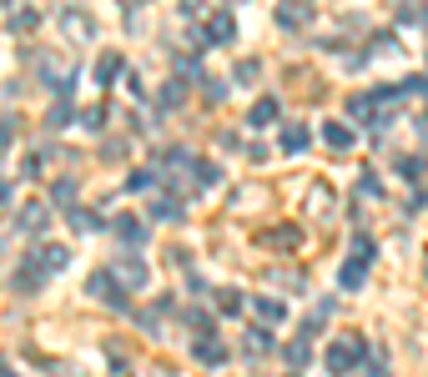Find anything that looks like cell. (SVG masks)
<instances>
[{
    "label": "cell",
    "instance_id": "obj_1",
    "mask_svg": "<svg viewBox=\"0 0 428 377\" xmlns=\"http://www.w3.org/2000/svg\"><path fill=\"white\" fill-rule=\"evenodd\" d=\"M363 352H368L363 337H343V342H333V347H328V372H333V377H348V372L363 362Z\"/></svg>",
    "mask_w": 428,
    "mask_h": 377
},
{
    "label": "cell",
    "instance_id": "obj_2",
    "mask_svg": "<svg viewBox=\"0 0 428 377\" xmlns=\"http://www.w3.org/2000/svg\"><path fill=\"white\" fill-rule=\"evenodd\" d=\"M111 272H116V282H126V287H146V282H151V266H146L141 257H116Z\"/></svg>",
    "mask_w": 428,
    "mask_h": 377
},
{
    "label": "cell",
    "instance_id": "obj_3",
    "mask_svg": "<svg viewBox=\"0 0 428 377\" xmlns=\"http://www.w3.org/2000/svg\"><path fill=\"white\" fill-rule=\"evenodd\" d=\"M192 357H197L202 367H222V362H227V342H222V337H197Z\"/></svg>",
    "mask_w": 428,
    "mask_h": 377
},
{
    "label": "cell",
    "instance_id": "obj_4",
    "mask_svg": "<svg viewBox=\"0 0 428 377\" xmlns=\"http://www.w3.org/2000/svg\"><path fill=\"white\" fill-rule=\"evenodd\" d=\"M111 232H116L121 242H131V247L146 242V222H141V217H111Z\"/></svg>",
    "mask_w": 428,
    "mask_h": 377
},
{
    "label": "cell",
    "instance_id": "obj_5",
    "mask_svg": "<svg viewBox=\"0 0 428 377\" xmlns=\"http://www.w3.org/2000/svg\"><path fill=\"white\" fill-rule=\"evenodd\" d=\"M91 292H96L101 302H111V307H126V297H121V287H116L111 277H106V272H96V277H91Z\"/></svg>",
    "mask_w": 428,
    "mask_h": 377
},
{
    "label": "cell",
    "instance_id": "obj_6",
    "mask_svg": "<svg viewBox=\"0 0 428 377\" xmlns=\"http://www.w3.org/2000/svg\"><path fill=\"white\" fill-rule=\"evenodd\" d=\"M146 217H156V222H182V201H177V196H156Z\"/></svg>",
    "mask_w": 428,
    "mask_h": 377
},
{
    "label": "cell",
    "instance_id": "obj_7",
    "mask_svg": "<svg viewBox=\"0 0 428 377\" xmlns=\"http://www.w3.org/2000/svg\"><path fill=\"white\" fill-rule=\"evenodd\" d=\"M348 116H353V121H373V116H378V101H373V91L348 101Z\"/></svg>",
    "mask_w": 428,
    "mask_h": 377
},
{
    "label": "cell",
    "instance_id": "obj_8",
    "mask_svg": "<svg viewBox=\"0 0 428 377\" xmlns=\"http://www.w3.org/2000/svg\"><path fill=\"white\" fill-rule=\"evenodd\" d=\"M257 317H262V322H273V327H278V322L287 317V307H282V302H273V297H257Z\"/></svg>",
    "mask_w": 428,
    "mask_h": 377
},
{
    "label": "cell",
    "instance_id": "obj_9",
    "mask_svg": "<svg viewBox=\"0 0 428 377\" xmlns=\"http://www.w3.org/2000/svg\"><path fill=\"white\" fill-rule=\"evenodd\" d=\"M323 136H328V146H338V151H343V146H353V131H348L343 121H328V126H323Z\"/></svg>",
    "mask_w": 428,
    "mask_h": 377
},
{
    "label": "cell",
    "instance_id": "obj_10",
    "mask_svg": "<svg viewBox=\"0 0 428 377\" xmlns=\"http://www.w3.org/2000/svg\"><path fill=\"white\" fill-rule=\"evenodd\" d=\"M302 16H307V6H297V0H287V6L278 11V21H282L287 30H297V26H302Z\"/></svg>",
    "mask_w": 428,
    "mask_h": 377
},
{
    "label": "cell",
    "instance_id": "obj_11",
    "mask_svg": "<svg viewBox=\"0 0 428 377\" xmlns=\"http://www.w3.org/2000/svg\"><path fill=\"white\" fill-rule=\"evenodd\" d=\"M116 76H121V56H106V61L96 66V81H101V86H111Z\"/></svg>",
    "mask_w": 428,
    "mask_h": 377
},
{
    "label": "cell",
    "instance_id": "obj_12",
    "mask_svg": "<svg viewBox=\"0 0 428 377\" xmlns=\"http://www.w3.org/2000/svg\"><path fill=\"white\" fill-rule=\"evenodd\" d=\"M207 40H232V21L227 16H212L207 21Z\"/></svg>",
    "mask_w": 428,
    "mask_h": 377
},
{
    "label": "cell",
    "instance_id": "obj_13",
    "mask_svg": "<svg viewBox=\"0 0 428 377\" xmlns=\"http://www.w3.org/2000/svg\"><path fill=\"white\" fill-rule=\"evenodd\" d=\"M363 277H368V261H358V257H353V261L343 266V287H363Z\"/></svg>",
    "mask_w": 428,
    "mask_h": 377
},
{
    "label": "cell",
    "instance_id": "obj_14",
    "mask_svg": "<svg viewBox=\"0 0 428 377\" xmlns=\"http://www.w3.org/2000/svg\"><path fill=\"white\" fill-rule=\"evenodd\" d=\"M267 121H278V101H257L252 106V126H267Z\"/></svg>",
    "mask_w": 428,
    "mask_h": 377
},
{
    "label": "cell",
    "instance_id": "obj_15",
    "mask_svg": "<svg viewBox=\"0 0 428 377\" xmlns=\"http://www.w3.org/2000/svg\"><path fill=\"white\" fill-rule=\"evenodd\" d=\"M21 227H26V232H45V211H40V206H26V211H21Z\"/></svg>",
    "mask_w": 428,
    "mask_h": 377
},
{
    "label": "cell",
    "instance_id": "obj_16",
    "mask_svg": "<svg viewBox=\"0 0 428 377\" xmlns=\"http://www.w3.org/2000/svg\"><path fill=\"white\" fill-rule=\"evenodd\" d=\"M40 261L50 266V272H61L66 266V247H40Z\"/></svg>",
    "mask_w": 428,
    "mask_h": 377
},
{
    "label": "cell",
    "instance_id": "obj_17",
    "mask_svg": "<svg viewBox=\"0 0 428 377\" xmlns=\"http://www.w3.org/2000/svg\"><path fill=\"white\" fill-rule=\"evenodd\" d=\"M302 146H307V131L302 126H287L282 131V151H302Z\"/></svg>",
    "mask_w": 428,
    "mask_h": 377
},
{
    "label": "cell",
    "instance_id": "obj_18",
    "mask_svg": "<svg viewBox=\"0 0 428 377\" xmlns=\"http://www.w3.org/2000/svg\"><path fill=\"white\" fill-rule=\"evenodd\" d=\"M307 357H312V347H307V337H302V342H287V362H297V367H302Z\"/></svg>",
    "mask_w": 428,
    "mask_h": 377
},
{
    "label": "cell",
    "instance_id": "obj_19",
    "mask_svg": "<svg viewBox=\"0 0 428 377\" xmlns=\"http://www.w3.org/2000/svg\"><path fill=\"white\" fill-rule=\"evenodd\" d=\"M197 176H202V186H217V176H222V171L212 167V161H197Z\"/></svg>",
    "mask_w": 428,
    "mask_h": 377
},
{
    "label": "cell",
    "instance_id": "obj_20",
    "mask_svg": "<svg viewBox=\"0 0 428 377\" xmlns=\"http://www.w3.org/2000/svg\"><path fill=\"white\" fill-rule=\"evenodd\" d=\"M126 186H131V191H146V186H156V171H131Z\"/></svg>",
    "mask_w": 428,
    "mask_h": 377
},
{
    "label": "cell",
    "instance_id": "obj_21",
    "mask_svg": "<svg viewBox=\"0 0 428 377\" xmlns=\"http://www.w3.org/2000/svg\"><path fill=\"white\" fill-rule=\"evenodd\" d=\"M217 307L222 312H242V292H217Z\"/></svg>",
    "mask_w": 428,
    "mask_h": 377
},
{
    "label": "cell",
    "instance_id": "obj_22",
    "mask_svg": "<svg viewBox=\"0 0 428 377\" xmlns=\"http://www.w3.org/2000/svg\"><path fill=\"white\" fill-rule=\"evenodd\" d=\"M162 106H167V111H172V106H182V81H172V86L162 91Z\"/></svg>",
    "mask_w": 428,
    "mask_h": 377
},
{
    "label": "cell",
    "instance_id": "obj_23",
    "mask_svg": "<svg viewBox=\"0 0 428 377\" xmlns=\"http://www.w3.org/2000/svg\"><path fill=\"white\" fill-rule=\"evenodd\" d=\"M257 71H262L257 61H242V66H237V81H242V86H252V81H257Z\"/></svg>",
    "mask_w": 428,
    "mask_h": 377
},
{
    "label": "cell",
    "instance_id": "obj_24",
    "mask_svg": "<svg viewBox=\"0 0 428 377\" xmlns=\"http://www.w3.org/2000/svg\"><path fill=\"white\" fill-rule=\"evenodd\" d=\"M353 257H358V261H368V257H373V242H368V237H363V232H358V237H353Z\"/></svg>",
    "mask_w": 428,
    "mask_h": 377
},
{
    "label": "cell",
    "instance_id": "obj_25",
    "mask_svg": "<svg viewBox=\"0 0 428 377\" xmlns=\"http://www.w3.org/2000/svg\"><path fill=\"white\" fill-rule=\"evenodd\" d=\"M71 217H76V227H81V232H96V227H101V222L91 217V211H71Z\"/></svg>",
    "mask_w": 428,
    "mask_h": 377
},
{
    "label": "cell",
    "instance_id": "obj_26",
    "mask_svg": "<svg viewBox=\"0 0 428 377\" xmlns=\"http://www.w3.org/2000/svg\"><path fill=\"white\" fill-rule=\"evenodd\" d=\"M187 327H197V332H207V312H202V307H192V312H187Z\"/></svg>",
    "mask_w": 428,
    "mask_h": 377
},
{
    "label": "cell",
    "instance_id": "obj_27",
    "mask_svg": "<svg viewBox=\"0 0 428 377\" xmlns=\"http://www.w3.org/2000/svg\"><path fill=\"white\" fill-rule=\"evenodd\" d=\"M273 242H278V247H297V232H292V227H282V232H273Z\"/></svg>",
    "mask_w": 428,
    "mask_h": 377
},
{
    "label": "cell",
    "instance_id": "obj_28",
    "mask_svg": "<svg viewBox=\"0 0 428 377\" xmlns=\"http://www.w3.org/2000/svg\"><path fill=\"white\" fill-rule=\"evenodd\" d=\"M403 91H413V96H423V91H428V81H423V76H408V81H403Z\"/></svg>",
    "mask_w": 428,
    "mask_h": 377
},
{
    "label": "cell",
    "instance_id": "obj_29",
    "mask_svg": "<svg viewBox=\"0 0 428 377\" xmlns=\"http://www.w3.org/2000/svg\"><path fill=\"white\" fill-rule=\"evenodd\" d=\"M76 196V181H56V201H71Z\"/></svg>",
    "mask_w": 428,
    "mask_h": 377
},
{
    "label": "cell",
    "instance_id": "obj_30",
    "mask_svg": "<svg viewBox=\"0 0 428 377\" xmlns=\"http://www.w3.org/2000/svg\"><path fill=\"white\" fill-rule=\"evenodd\" d=\"M363 377H388V367H383V362H368V367H363Z\"/></svg>",
    "mask_w": 428,
    "mask_h": 377
},
{
    "label": "cell",
    "instance_id": "obj_31",
    "mask_svg": "<svg viewBox=\"0 0 428 377\" xmlns=\"http://www.w3.org/2000/svg\"><path fill=\"white\" fill-rule=\"evenodd\" d=\"M0 201H11V186H6V181H0Z\"/></svg>",
    "mask_w": 428,
    "mask_h": 377
},
{
    "label": "cell",
    "instance_id": "obj_32",
    "mask_svg": "<svg viewBox=\"0 0 428 377\" xmlns=\"http://www.w3.org/2000/svg\"><path fill=\"white\" fill-rule=\"evenodd\" d=\"M0 377H16V372H11V367H0Z\"/></svg>",
    "mask_w": 428,
    "mask_h": 377
}]
</instances>
